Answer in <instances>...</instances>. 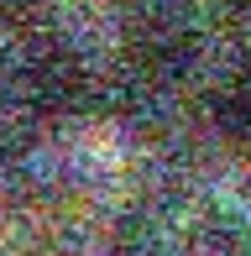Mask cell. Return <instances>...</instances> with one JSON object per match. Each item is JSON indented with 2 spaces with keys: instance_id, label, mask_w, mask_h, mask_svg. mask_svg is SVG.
Returning a JSON list of instances; mask_svg holds the SVG:
<instances>
[{
  "instance_id": "8992f818",
  "label": "cell",
  "mask_w": 251,
  "mask_h": 256,
  "mask_svg": "<svg viewBox=\"0 0 251 256\" xmlns=\"http://www.w3.org/2000/svg\"><path fill=\"white\" fill-rule=\"evenodd\" d=\"M10 94H16V89H10V68L0 63V110H6V104H10Z\"/></svg>"
},
{
  "instance_id": "277c9868",
  "label": "cell",
  "mask_w": 251,
  "mask_h": 256,
  "mask_svg": "<svg viewBox=\"0 0 251 256\" xmlns=\"http://www.w3.org/2000/svg\"><path fill=\"white\" fill-rule=\"evenodd\" d=\"M210 120H214V131H220L230 146L251 152V63L230 68V74L214 84V94H210Z\"/></svg>"
},
{
  "instance_id": "52a82bcc",
  "label": "cell",
  "mask_w": 251,
  "mask_h": 256,
  "mask_svg": "<svg viewBox=\"0 0 251 256\" xmlns=\"http://www.w3.org/2000/svg\"><path fill=\"white\" fill-rule=\"evenodd\" d=\"M230 6H251V0H230Z\"/></svg>"
},
{
  "instance_id": "3957f363",
  "label": "cell",
  "mask_w": 251,
  "mask_h": 256,
  "mask_svg": "<svg viewBox=\"0 0 251 256\" xmlns=\"http://www.w3.org/2000/svg\"><path fill=\"white\" fill-rule=\"evenodd\" d=\"M178 256H251V214L241 204H204L184 225Z\"/></svg>"
},
{
  "instance_id": "7a4b0ae2",
  "label": "cell",
  "mask_w": 251,
  "mask_h": 256,
  "mask_svg": "<svg viewBox=\"0 0 251 256\" xmlns=\"http://www.w3.org/2000/svg\"><path fill=\"white\" fill-rule=\"evenodd\" d=\"M10 89L26 100V110L48 115V120H68L94 100V68L68 37L32 32L21 42V58L10 63Z\"/></svg>"
},
{
  "instance_id": "5b68a950",
  "label": "cell",
  "mask_w": 251,
  "mask_h": 256,
  "mask_svg": "<svg viewBox=\"0 0 251 256\" xmlns=\"http://www.w3.org/2000/svg\"><path fill=\"white\" fill-rule=\"evenodd\" d=\"M32 26V0H0V37Z\"/></svg>"
},
{
  "instance_id": "6da1fadb",
  "label": "cell",
  "mask_w": 251,
  "mask_h": 256,
  "mask_svg": "<svg viewBox=\"0 0 251 256\" xmlns=\"http://www.w3.org/2000/svg\"><path fill=\"white\" fill-rule=\"evenodd\" d=\"M199 26L173 0H142L120 21V63L136 84L173 89L199 68Z\"/></svg>"
}]
</instances>
